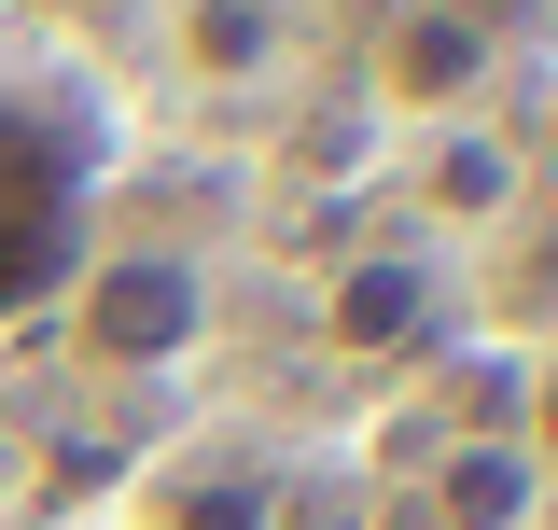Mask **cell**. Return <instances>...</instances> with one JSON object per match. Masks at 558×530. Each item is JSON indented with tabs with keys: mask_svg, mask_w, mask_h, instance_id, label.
I'll return each mask as SVG.
<instances>
[{
	"mask_svg": "<svg viewBox=\"0 0 558 530\" xmlns=\"http://www.w3.org/2000/svg\"><path fill=\"white\" fill-rule=\"evenodd\" d=\"M112 168H126V112L98 70L0 57V335L57 322V293L112 224Z\"/></svg>",
	"mask_w": 558,
	"mask_h": 530,
	"instance_id": "obj_1",
	"label": "cell"
},
{
	"mask_svg": "<svg viewBox=\"0 0 558 530\" xmlns=\"http://www.w3.org/2000/svg\"><path fill=\"white\" fill-rule=\"evenodd\" d=\"M223 322V279L196 238H154V224H98L84 279L57 293V349L84 377H182Z\"/></svg>",
	"mask_w": 558,
	"mask_h": 530,
	"instance_id": "obj_2",
	"label": "cell"
},
{
	"mask_svg": "<svg viewBox=\"0 0 558 530\" xmlns=\"http://www.w3.org/2000/svg\"><path fill=\"white\" fill-rule=\"evenodd\" d=\"M363 84L405 127H475L488 98L517 84V0H377Z\"/></svg>",
	"mask_w": 558,
	"mask_h": 530,
	"instance_id": "obj_3",
	"label": "cell"
},
{
	"mask_svg": "<svg viewBox=\"0 0 558 530\" xmlns=\"http://www.w3.org/2000/svg\"><path fill=\"white\" fill-rule=\"evenodd\" d=\"M461 265H433L418 238H377V252H349L336 279H322V308H307V335H322V363H349V377H418L447 335H461Z\"/></svg>",
	"mask_w": 558,
	"mask_h": 530,
	"instance_id": "obj_4",
	"label": "cell"
},
{
	"mask_svg": "<svg viewBox=\"0 0 558 530\" xmlns=\"http://www.w3.org/2000/svg\"><path fill=\"white\" fill-rule=\"evenodd\" d=\"M531 503H545V474L517 433H433V489H405L391 530H517Z\"/></svg>",
	"mask_w": 558,
	"mask_h": 530,
	"instance_id": "obj_5",
	"label": "cell"
},
{
	"mask_svg": "<svg viewBox=\"0 0 558 530\" xmlns=\"http://www.w3.org/2000/svg\"><path fill=\"white\" fill-rule=\"evenodd\" d=\"M279 43H293V14H252V0H182V70H209V84L279 70Z\"/></svg>",
	"mask_w": 558,
	"mask_h": 530,
	"instance_id": "obj_6",
	"label": "cell"
},
{
	"mask_svg": "<svg viewBox=\"0 0 558 530\" xmlns=\"http://www.w3.org/2000/svg\"><path fill=\"white\" fill-rule=\"evenodd\" d=\"M502 433L531 447V474H558V349H531V377H517V405H502Z\"/></svg>",
	"mask_w": 558,
	"mask_h": 530,
	"instance_id": "obj_7",
	"label": "cell"
}]
</instances>
